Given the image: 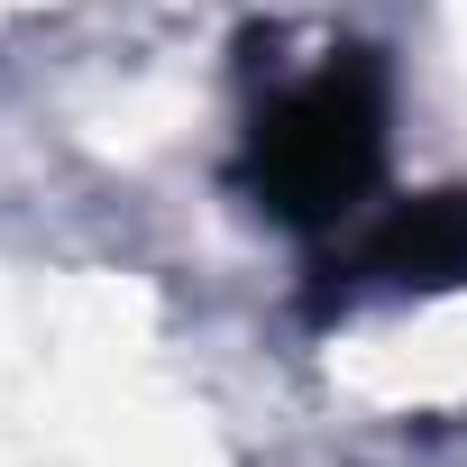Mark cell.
I'll list each match as a JSON object with an SVG mask.
<instances>
[{"mask_svg": "<svg viewBox=\"0 0 467 467\" xmlns=\"http://www.w3.org/2000/svg\"><path fill=\"white\" fill-rule=\"evenodd\" d=\"M248 192L294 229H348L367 220V192L385 174V65L330 56L321 74L285 83L248 129Z\"/></svg>", "mask_w": 467, "mask_h": 467, "instance_id": "1", "label": "cell"}, {"mask_svg": "<svg viewBox=\"0 0 467 467\" xmlns=\"http://www.w3.org/2000/svg\"><path fill=\"white\" fill-rule=\"evenodd\" d=\"M321 303L339 294H440L467 285V192H421V202H385L376 220H348V239L321 266Z\"/></svg>", "mask_w": 467, "mask_h": 467, "instance_id": "2", "label": "cell"}]
</instances>
